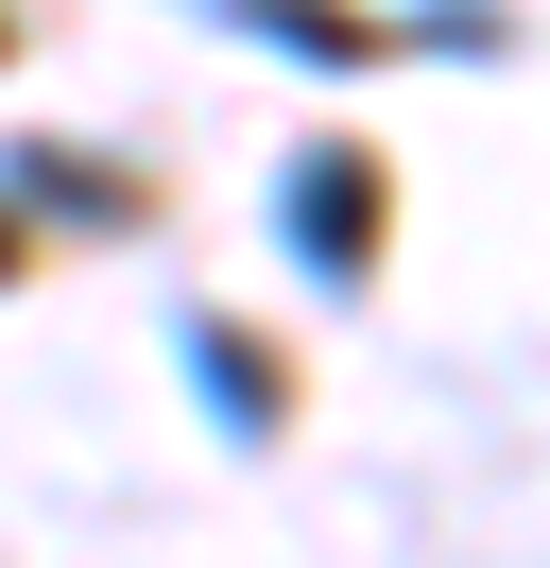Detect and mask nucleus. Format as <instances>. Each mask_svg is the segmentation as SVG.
Returning a JSON list of instances; mask_svg holds the SVG:
<instances>
[{"label":"nucleus","mask_w":550,"mask_h":568,"mask_svg":"<svg viewBox=\"0 0 550 568\" xmlns=\"http://www.w3.org/2000/svg\"><path fill=\"white\" fill-rule=\"evenodd\" d=\"M275 242H293L309 293H361L378 276V173L361 155H293V173H275Z\"/></svg>","instance_id":"f257e3e1"},{"label":"nucleus","mask_w":550,"mask_h":568,"mask_svg":"<svg viewBox=\"0 0 550 568\" xmlns=\"http://www.w3.org/2000/svg\"><path fill=\"white\" fill-rule=\"evenodd\" d=\"M190 18H241V36L293 52V70H378V18H344V0H190Z\"/></svg>","instance_id":"f03ea898"},{"label":"nucleus","mask_w":550,"mask_h":568,"mask_svg":"<svg viewBox=\"0 0 550 568\" xmlns=\"http://www.w3.org/2000/svg\"><path fill=\"white\" fill-rule=\"evenodd\" d=\"M0 207H69V224H138V190H121V173H86L69 139H18V155H0Z\"/></svg>","instance_id":"7ed1b4c3"},{"label":"nucleus","mask_w":550,"mask_h":568,"mask_svg":"<svg viewBox=\"0 0 550 568\" xmlns=\"http://www.w3.org/2000/svg\"><path fill=\"white\" fill-rule=\"evenodd\" d=\"M172 345H190V379H206V396H224V414H241V430H275V362H258V345H241V327H206V311H190V327H172Z\"/></svg>","instance_id":"20e7f679"},{"label":"nucleus","mask_w":550,"mask_h":568,"mask_svg":"<svg viewBox=\"0 0 550 568\" xmlns=\"http://www.w3.org/2000/svg\"><path fill=\"white\" fill-rule=\"evenodd\" d=\"M396 36H412V52H516V18H499V0H412Z\"/></svg>","instance_id":"39448f33"},{"label":"nucleus","mask_w":550,"mask_h":568,"mask_svg":"<svg viewBox=\"0 0 550 568\" xmlns=\"http://www.w3.org/2000/svg\"><path fill=\"white\" fill-rule=\"evenodd\" d=\"M0 52H18V18H0Z\"/></svg>","instance_id":"423d86ee"},{"label":"nucleus","mask_w":550,"mask_h":568,"mask_svg":"<svg viewBox=\"0 0 550 568\" xmlns=\"http://www.w3.org/2000/svg\"><path fill=\"white\" fill-rule=\"evenodd\" d=\"M0 258H18V242H0Z\"/></svg>","instance_id":"0eeeda50"}]
</instances>
